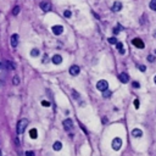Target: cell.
<instances>
[{
    "instance_id": "30",
    "label": "cell",
    "mask_w": 156,
    "mask_h": 156,
    "mask_svg": "<svg viewBox=\"0 0 156 156\" xmlns=\"http://www.w3.org/2000/svg\"><path fill=\"white\" fill-rule=\"evenodd\" d=\"M26 156H34L33 151H26Z\"/></svg>"
},
{
    "instance_id": "10",
    "label": "cell",
    "mask_w": 156,
    "mask_h": 156,
    "mask_svg": "<svg viewBox=\"0 0 156 156\" xmlns=\"http://www.w3.org/2000/svg\"><path fill=\"white\" fill-rule=\"evenodd\" d=\"M121 10H122V3L115 1V4H113V6H112V11L113 12H118V11H121Z\"/></svg>"
},
{
    "instance_id": "13",
    "label": "cell",
    "mask_w": 156,
    "mask_h": 156,
    "mask_svg": "<svg viewBox=\"0 0 156 156\" xmlns=\"http://www.w3.org/2000/svg\"><path fill=\"white\" fill-rule=\"evenodd\" d=\"M53 62L55 65H60L61 62H62V57L60 56V55H55L54 57H53Z\"/></svg>"
},
{
    "instance_id": "22",
    "label": "cell",
    "mask_w": 156,
    "mask_h": 156,
    "mask_svg": "<svg viewBox=\"0 0 156 156\" xmlns=\"http://www.w3.org/2000/svg\"><path fill=\"white\" fill-rule=\"evenodd\" d=\"M18 12H20V6H15L14 10H12V15H14V16H17Z\"/></svg>"
},
{
    "instance_id": "3",
    "label": "cell",
    "mask_w": 156,
    "mask_h": 156,
    "mask_svg": "<svg viewBox=\"0 0 156 156\" xmlns=\"http://www.w3.org/2000/svg\"><path fill=\"white\" fill-rule=\"evenodd\" d=\"M39 6H40V9L43 10L44 12H48V11H50V10H51V3L49 1V0H44V1H41Z\"/></svg>"
},
{
    "instance_id": "29",
    "label": "cell",
    "mask_w": 156,
    "mask_h": 156,
    "mask_svg": "<svg viewBox=\"0 0 156 156\" xmlns=\"http://www.w3.org/2000/svg\"><path fill=\"white\" fill-rule=\"evenodd\" d=\"M132 86H133V88H139V83L138 82H133Z\"/></svg>"
},
{
    "instance_id": "16",
    "label": "cell",
    "mask_w": 156,
    "mask_h": 156,
    "mask_svg": "<svg viewBox=\"0 0 156 156\" xmlns=\"http://www.w3.org/2000/svg\"><path fill=\"white\" fill-rule=\"evenodd\" d=\"M6 67H7V70H15L16 65L14 64L12 61H6Z\"/></svg>"
},
{
    "instance_id": "19",
    "label": "cell",
    "mask_w": 156,
    "mask_h": 156,
    "mask_svg": "<svg viewBox=\"0 0 156 156\" xmlns=\"http://www.w3.org/2000/svg\"><path fill=\"white\" fill-rule=\"evenodd\" d=\"M149 6H150V9H151V10L156 11V0H151L150 4H149Z\"/></svg>"
},
{
    "instance_id": "27",
    "label": "cell",
    "mask_w": 156,
    "mask_h": 156,
    "mask_svg": "<svg viewBox=\"0 0 156 156\" xmlns=\"http://www.w3.org/2000/svg\"><path fill=\"white\" fill-rule=\"evenodd\" d=\"M148 61H149V62H154V61H155V57H154L152 55H149V56H148Z\"/></svg>"
},
{
    "instance_id": "20",
    "label": "cell",
    "mask_w": 156,
    "mask_h": 156,
    "mask_svg": "<svg viewBox=\"0 0 156 156\" xmlns=\"http://www.w3.org/2000/svg\"><path fill=\"white\" fill-rule=\"evenodd\" d=\"M107 40H109V43H110V44H117V43H118L117 39H116L115 37H111V38H109Z\"/></svg>"
},
{
    "instance_id": "12",
    "label": "cell",
    "mask_w": 156,
    "mask_h": 156,
    "mask_svg": "<svg viewBox=\"0 0 156 156\" xmlns=\"http://www.w3.org/2000/svg\"><path fill=\"white\" fill-rule=\"evenodd\" d=\"M132 136H133L134 138H140V137H143V132H141V129L136 128V129L132 131Z\"/></svg>"
},
{
    "instance_id": "24",
    "label": "cell",
    "mask_w": 156,
    "mask_h": 156,
    "mask_svg": "<svg viewBox=\"0 0 156 156\" xmlns=\"http://www.w3.org/2000/svg\"><path fill=\"white\" fill-rule=\"evenodd\" d=\"M120 30H121V26H117L115 29H113V33H115V34H118Z\"/></svg>"
},
{
    "instance_id": "7",
    "label": "cell",
    "mask_w": 156,
    "mask_h": 156,
    "mask_svg": "<svg viewBox=\"0 0 156 156\" xmlns=\"http://www.w3.org/2000/svg\"><path fill=\"white\" fill-rule=\"evenodd\" d=\"M79 72H81V68L76 65H73L71 68H70V75L71 76H78L79 75Z\"/></svg>"
},
{
    "instance_id": "8",
    "label": "cell",
    "mask_w": 156,
    "mask_h": 156,
    "mask_svg": "<svg viewBox=\"0 0 156 156\" xmlns=\"http://www.w3.org/2000/svg\"><path fill=\"white\" fill-rule=\"evenodd\" d=\"M64 127H65L66 131L72 129V127H73V122H72V120H70V118L65 120V121H64Z\"/></svg>"
},
{
    "instance_id": "21",
    "label": "cell",
    "mask_w": 156,
    "mask_h": 156,
    "mask_svg": "<svg viewBox=\"0 0 156 156\" xmlns=\"http://www.w3.org/2000/svg\"><path fill=\"white\" fill-rule=\"evenodd\" d=\"M102 95H104V98H110L111 96V91L109 89H106L105 91H102Z\"/></svg>"
},
{
    "instance_id": "9",
    "label": "cell",
    "mask_w": 156,
    "mask_h": 156,
    "mask_svg": "<svg viewBox=\"0 0 156 156\" xmlns=\"http://www.w3.org/2000/svg\"><path fill=\"white\" fill-rule=\"evenodd\" d=\"M10 40H11V46H12V48H16V46L18 45V35H17V34H12Z\"/></svg>"
},
{
    "instance_id": "28",
    "label": "cell",
    "mask_w": 156,
    "mask_h": 156,
    "mask_svg": "<svg viewBox=\"0 0 156 156\" xmlns=\"http://www.w3.org/2000/svg\"><path fill=\"white\" fill-rule=\"evenodd\" d=\"M134 106H136V109H139V100L138 99L134 100Z\"/></svg>"
},
{
    "instance_id": "25",
    "label": "cell",
    "mask_w": 156,
    "mask_h": 156,
    "mask_svg": "<svg viewBox=\"0 0 156 156\" xmlns=\"http://www.w3.org/2000/svg\"><path fill=\"white\" fill-rule=\"evenodd\" d=\"M64 15H65V17H67V18H68V17H71V15H72V14H71V11H70V10H66Z\"/></svg>"
},
{
    "instance_id": "18",
    "label": "cell",
    "mask_w": 156,
    "mask_h": 156,
    "mask_svg": "<svg viewBox=\"0 0 156 156\" xmlns=\"http://www.w3.org/2000/svg\"><path fill=\"white\" fill-rule=\"evenodd\" d=\"M39 54H40L39 49H32V51H30V56H33V57L39 56Z\"/></svg>"
},
{
    "instance_id": "1",
    "label": "cell",
    "mask_w": 156,
    "mask_h": 156,
    "mask_svg": "<svg viewBox=\"0 0 156 156\" xmlns=\"http://www.w3.org/2000/svg\"><path fill=\"white\" fill-rule=\"evenodd\" d=\"M27 126H28V120H26V118L20 120L18 123H17V129H16L17 134H22L25 132V129H26Z\"/></svg>"
},
{
    "instance_id": "6",
    "label": "cell",
    "mask_w": 156,
    "mask_h": 156,
    "mask_svg": "<svg viewBox=\"0 0 156 156\" xmlns=\"http://www.w3.org/2000/svg\"><path fill=\"white\" fill-rule=\"evenodd\" d=\"M51 29H53V33H54L55 35H60V34H62V32H64V27H62L61 25H56V26H54Z\"/></svg>"
},
{
    "instance_id": "23",
    "label": "cell",
    "mask_w": 156,
    "mask_h": 156,
    "mask_svg": "<svg viewBox=\"0 0 156 156\" xmlns=\"http://www.w3.org/2000/svg\"><path fill=\"white\" fill-rule=\"evenodd\" d=\"M12 82H14V84H15V86H18V84H20V78H18L17 76H15L14 79H12Z\"/></svg>"
},
{
    "instance_id": "14",
    "label": "cell",
    "mask_w": 156,
    "mask_h": 156,
    "mask_svg": "<svg viewBox=\"0 0 156 156\" xmlns=\"http://www.w3.org/2000/svg\"><path fill=\"white\" fill-rule=\"evenodd\" d=\"M53 148H54V150H55V151L61 150V149H62V143H61V141H55V143H54V145H53Z\"/></svg>"
},
{
    "instance_id": "11",
    "label": "cell",
    "mask_w": 156,
    "mask_h": 156,
    "mask_svg": "<svg viewBox=\"0 0 156 156\" xmlns=\"http://www.w3.org/2000/svg\"><path fill=\"white\" fill-rule=\"evenodd\" d=\"M118 78H120V81H121L122 83H128V82H129V76H128L127 73H124V72L118 76Z\"/></svg>"
},
{
    "instance_id": "17",
    "label": "cell",
    "mask_w": 156,
    "mask_h": 156,
    "mask_svg": "<svg viewBox=\"0 0 156 156\" xmlns=\"http://www.w3.org/2000/svg\"><path fill=\"white\" fill-rule=\"evenodd\" d=\"M116 46H117V50H118V53L120 54H124V49H123V44L122 43H120V41H118V43L116 44Z\"/></svg>"
},
{
    "instance_id": "32",
    "label": "cell",
    "mask_w": 156,
    "mask_h": 156,
    "mask_svg": "<svg viewBox=\"0 0 156 156\" xmlns=\"http://www.w3.org/2000/svg\"><path fill=\"white\" fill-rule=\"evenodd\" d=\"M43 62H44V64H46V62H48V55H44V60H43Z\"/></svg>"
},
{
    "instance_id": "4",
    "label": "cell",
    "mask_w": 156,
    "mask_h": 156,
    "mask_svg": "<svg viewBox=\"0 0 156 156\" xmlns=\"http://www.w3.org/2000/svg\"><path fill=\"white\" fill-rule=\"evenodd\" d=\"M121 146H122V139L121 138H115L112 140V149L113 150H120L121 149Z\"/></svg>"
},
{
    "instance_id": "2",
    "label": "cell",
    "mask_w": 156,
    "mask_h": 156,
    "mask_svg": "<svg viewBox=\"0 0 156 156\" xmlns=\"http://www.w3.org/2000/svg\"><path fill=\"white\" fill-rule=\"evenodd\" d=\"M96 88H98L100 91H105L106 89H109V83H107V81H105V79L99 81V82L96 83Z\"/></svg>"
},
{
    "instance_id": "26",
    "label": "cell",
    "mask_w": 156,
    "mask_h": 156,
    "mask_svg": "<svg viewBox=\"0 0 156 156\" xmlns=\"http://www.w3.org/2000/svg\"><path fill=\"white\" fill-rule=\"evenodd\" d=\"M41 105H43V106H50V102L46 101V100H43V101H41Z\"/></svg>"
},
{
    "instance_id": "15",
    "label": "cell",
    "mask_w": 156,
    "mask_h": 156,
    "mask_svg": "<svg viewBox=\"0 0 156 156\" xmlns=\"http://www.w3.org/2000/svg\"><path fill=\"white\" fill-rule=\"evenodd\" d=\"M29 136H30V138L32 139H35L37 137H38V133H37V129L35 128H32L29 131Z\"/></svg>"
},
{
    "instance_id": "5",
    "label": "cell",
    "mask_w": 156,
    "mask_h": 156,
    "mask_svg": "<svg viewBox=\"0 0 156 156\" xmlns=\"http://www.w3.org/2000/svg\"><path fill=\"white\" fill-rule=\"evenodd\" d=\"M132 44H133L134 46H137L138 49H144V46H145L144 41H143L141 39H139V38H134V39L132 40Z\"/></svg>"
},
{
    "instance_id": "34",
    "label": "cell",
    "mask_w": 156,
    "mask_h": 156,
    "mask_svg": "<svg viewBox=\"0 0 156 156\" xmlns=\"http://www.w3.org/2000/svg\"><path fill=\"white\" fill-rule=\"evenodd\" d=\"M0 66H1V65H0Z\"/></svg>"
},
{
    "instance_id": "33",
    "label": "cell",
    "mask_w": 156,
    "mask_h": 156,
    "mask_svg": "<svg viewBox=\"0 0 156 156\" xmlns=\"http://www.w3.org/2000/svg\"><path fill=\"white\" fill-rule=\"evenodd\" d=\"M154 81H155V83H156V76H155V78H154Z\"/></svg>"
},
{
    "instance_id": "31",
    "label": "cell",
    "mask_w": 156,
    "mask_h": 156,
    "mask_svg": "<svg viewBox=\"0 0 156 156\" xmlns=\"http://www.w3.org/2000/svg\"><path fill=\"white\" fill-rule=\"evenodd\" d=\"M139 70H140V71H141V72H144V71H145V70H146V67H145V66H144V65H141V66H139Z\"/></svg>"
}]
</instances>
